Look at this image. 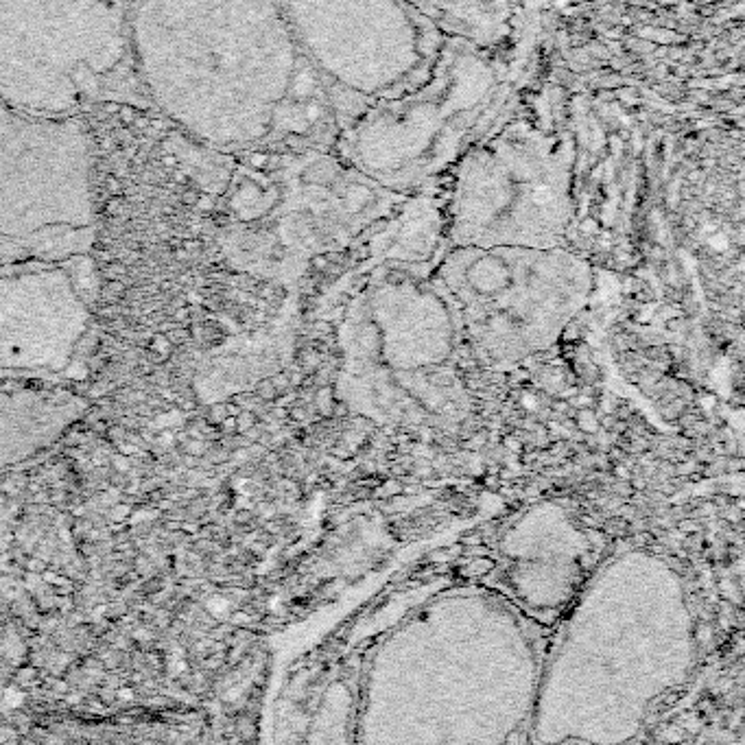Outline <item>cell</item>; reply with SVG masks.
Returning <instances> with one entry per match:
<instances>
[{"label": "cell", "mask_w": 745, "mask_h": 745, "mask_svg": "<svg viewBox=\"0 0 745 745\" xmlns=\"http://www.w3.org/2000/svg\"><path fill=\"white\" fill-rule=\"evenodd\" d=\"M147 103L223 151L335 147L339 118L280 0H134Z\"/></svg>", "instance_id": "6da1fadb"}, {"label": "cell", "mask_w": 745, "mask_h": 745, "mask_svg": "<svg viewBox=\"0 0 745 745\" xmlns=\"http://www.w3.org/2000/svg\"><path fill=\"white\" fill-rule=\"evenodd\" d=\"M507 92L496 51L446 38L420 86L354 114L339 127L333 149L389 191H435L499 121Z\"/></svg>", "instance_id": "7a4b0ae2"}, {"label": "cell", "mask_w": 745, "mask_h": 745, "mask_svg": "<svg viewBox=\"0 0 745 745\" xmlns=\"http://www.w3.org/2000/svg\"><path fill=\"white\" fill-rule=\"evenodd\" d=\"M129 11L127 0H0V99L57 118L145 99Z\"/></svg>", "instance_id": "3957f363"}, {"label": "cell", "mask_w": 745, "mask_h": 745, "mask_svg": "<svg viewBox=\"0 0 745 745\" xmlns=\"http://www.w3.org/2000/svg\"><path fill=\"white\" fill-rule=\"evenodd\" d=\"M575 138L531 118L496 121L444 184L448 247H564L573 223Z\"/></svg>", "instance_id": "277c9868"}, {"label": "cell", "mask_w": 745, "mask_h": 745, "mask_svg": "<svg viewBox=\"0 0 745 745\" xmlns=\"http://www.w3.org/2000/svg\"><path fill=\"white\" fill-rule=\"evenodd\" d=\"M94 234V156L81 118L0 99V267L86 258Z\"/></svg>", "instance_id": "5b68a950"}, {"label": "cell", "mask_w": 745, "mask_h": 745, "mask_svg": "<svg viewBox=\"0 0 745 745\" xmlns=\"http://www.w3.org/2000/svg\"><path fill=\"white\" fill-rule=\"evenodd\" d=\"M324 81L339 127L372 103L420 86L444 35L407 0H280Z\"/></svg>", "instance_id": "8992f818"}, {"label": "cell", "mask_w": 745, "mask_h": 745, "mask_svg": "<svg viewBox=\"0 0 745 745\" xmlns=\"http://www.w3.org/2000/svg\"><path fill=\"white\" fill-rule=\"evenodd\" d=\"M77 260L0 267V372L49 376L73 363L90 328Z\"/></svg>", "instance_id": "52a82bcc"}, {"label": "cell", "mask_w": 745, "mask_h": 745, "mask_svg": "<svg viewBox=\"0 0 745 745\" xmlns=\"http://www.w3.org/2000/svg\"><path fill=\"white\" fill-rule=\"evenodd\" d=\"M86 411L88 400L70 389L0 378V468L25 464L46 453Z\"/></svg>", "instance_id": "ba28073f"}, {"label": "cell", "mask_w": 745, "mask_h": 745, "mask_svg": "<svg viewBox=\"0 0 745 745\" xmlns=\"http://www.w3.org/2000/svg\"><path fill=\"white\" fill-rule=\"evenodd\" d=\"M444 38L466 40L499 51L510 38L514 7L510 0H407Z\"/></svg>", "instance_id": "9c48e42d"}]
</instances>
